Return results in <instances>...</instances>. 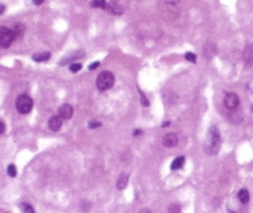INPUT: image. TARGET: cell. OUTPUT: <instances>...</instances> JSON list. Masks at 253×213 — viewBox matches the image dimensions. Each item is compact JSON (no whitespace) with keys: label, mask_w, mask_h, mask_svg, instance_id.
Returning <instances> with one entry per match:
<instances>
[{"label":"cell","mask_w":253,"mask_h":213,"mask_svg":"<svg viewBox=\"0 0 253 213\" xmlns=\"http://www.w3.org/2000/svg\"><path fill=\"white\" fill-rule=\"evenodd\" d=\"M219 148H220V134L217 130V127L213 126L208 131V140L207 144L204 145V149L207 154L215 155L219 151Z\"/></svg>","instance_id":"obj_1"},{"label":"cell","mask_w":253,"mask_h":213,"mask_svg":"<svg viewBox=\"0 0 253 213\" xmlns=\"http://www.w3.org/2000/svg\"><path fill=\"white\" fill-rule=\"evenodd\" d=\"M115 83V76L110 71H103L98 75L97 81H96V86L100 91H107L110 90Z\"/></svg>","instance_id":"obj_2"},{"label":"cell","mask_w":253,"mask_h":213,"mask_svg":"<svg viewBox=\"0 0 253 213\" xmlns=\"http://www.w3.org/2000/svg\"><path fill=\"white\" fill-rule=\"evenodd\" d=\"M15 107L17 110L22 113V115H27L33 109V100L30 98V96H28L25 94L19 95L17 98V102H15Z\"/></svg>","instance_id":"obj_3"},{"label":"cell","mask_w":253,"mask_h":213,"mask_svg":"<svg viewBox=\"0 0 253 213\" xmlns=\"http://www.w3.org/2000/svg\"><path fill=\"white\" fill-rule=\"evenodd\" d=\"M14 40L13 30H10L6 27H0V47L9 48Z\"/></svg>","instance_id":"obj_4"},{"label":"cell","mask_w":253,"mask_h":213,"mask_svg":"<svg viewBox=\"0 0 253 213\" xmlns=\"http://www.w3.org/2000/svg\"><path fill=\"white\" fill-rule=\"evenodd\" d=\"M238 105H239V97H238L237 94L229 92V94L226 95V97H224V106H226L227 109H229V110L237 109Z\"/></svg>","instance_id":"obj_5"},{"label":"cell","mask_w":253,"mask_h":213,"mask_svg":"<svg viewBox=\"0 0 253 213\" xmlns=\"http://www.w3.org/2000/svg\"><path fill=\"white\" fill-rule=\"evenodd\" d=\"M106 9L114 15H121L123 13V6L120 3V0H110Z\"/></svg>","instance_id":"obj_6"},{"label":"cell","mask_w":253,"mask_h":213,"mask_svg":"<svg viewBox=\"0 0 253 213\" xmlns=\"http://www.w3.org/2000/svg\"><path fill=\"white\" fill-rule=\"evenodd\" d=\"M58 116L62 119V120H69L72 116H73V109L71 105H62L59 107V111H58Z\"/></svg>","instance_id":"obj_7"},{"label":"cell","mask_w":253,"mask_h":213,"mask_svg":"<svg viewBox=\"0 0 253 213\" xmlns=\"http://www.w3.org/2000/svg\"><path fill=\"white\" fill-rule=\"evenodd\" d=\"M176 144H178V135L174 134V132L166 134L163 139V145L165 148H174Z\"/></svg>","instance_id":"obj_8"},{"label":"cell","mask_w":253,"mask_h":213,"mask_svg":"<svg viewBox=\"0 0 253 213\" xmlns=\"http://www.w3.org/2000/svg\"><path fill=\"white\" fill-rule=\"evenodd\" d=\"M228 120L230 122H233V124H241L243 121V112L241 110H238V109H233V110H230L229 112V115H228Z\"/></svg>","instance_id":"obj_9"},{"label":"cell","mask_w":253,"mask_h":213,"mask_svg":"<svg viewBox=\"0 0 253 213\" xmlns=\"http://www.w3.org/2000/svg\"><path fill=\"white\" fill-rule=\"evenodd\" d=\"M243 58H244V62L247 66H252L253 65V46L249 44L244 48L243 51Z\"/></svg>","instance_id":"obj_10"},{"label":"cell","mask_w":253,"mask_h":213,"mask_svg":"<svg viewBox=\"0 0 253 213\" xmlns=\"http://www.w3.org/2000/svg\"><path fill=\"white\" fill-rule=\"evenodd\" d=\"M49 129L53 130V131H58L61 127H62V119L58 116V115H55V116H52L51 119H49Z\"/></svg>","instance_id":"obj_11"},{"label":"cell","mask_w":253,"mask_h":213,"mask_svg":"<svg viewBox=\"0 0 253 213\" xmlns=\"http://www.w3.org/2000/svg\"><path fill=\"white\" fill-rule=\"evenodd\" d=\"M204 56H205V58L210 59V58H213V57L217 54V47L214 43H212V42H209V43H207L204 46Z\"/></svg>","instance_id":"obj_12"},{"label":"cell","mask_w":253,"mask_h":213,"mask_svg":"<svg viewBox=\"0 0 253 213\" xmlns=\"http://www.w3.org/2000/svg\"><path fill=\"white\" fill-rule=\"evenodd\" d=\"M33 61L34 62H45L51 58V53L49 52H40V53H36L33 54Z\"/></svg>","instance_id":"obj_13"},{"label":"cell","mask_w":253,"mask_h":213,"mask_svg":"<svg viewBox=\"0 0 253 213\" xmlns=\"http://www.w3.org/2000/svg\"><path fill=\"white\" fill-rule=\"evenodd\" d=\"M24 32H25V27L23 24H17L14 27L13 29V35H14V39H19L22 38L24 35Z\"/></svg>","instance_id":"obj_14"},{"label":"cell","mask_w":253,"mask_h":213,"mask_svg":"<svg viewBox=\"0 0 253 213\" xmlns=\"http://www.w3.org/2000/svg\"><path fill=\"white\" fill-rule=\"evenodd\" d=\"M185 164V158L184 157H178V158H175L171 163V170H178V169H181L183 167H184Z\"/></svg>","instance_id":"obj_15"},{"label":"cell","mask_w":253,"mask_h":213,"mask_svg":"<svg viewBox=\"0 0 253 213\" xmlns=\"http://www.w3.org/2000/svg\"><path fill=\"white\" fill-rule=\"evenodd\" d=\"M127 183H129V175L127 174H121L120 176H118V180H117V189H125L126 186H127Z\"/></svg>","instance_id":"obj_16"},{"label":"cell","mask_w":253,"mask_h":213,"mask_svg":"<svg viewBox=\"0 0 253 213\" xmlns=\"http://www.w3.org/2000/svg\"><path fill=\"white\" fill-rule=\"evenodd\" d=\"M238 199H239L242 203H248L249 202V193L247 189H241L238 192Z\"/></svg>","instance_id":"obj_17"},{"label":"cell","mask_w":253,"mask_h":213,"mask_svg":"<svg viewBox=\"0 0 253 213\" xmlns=\"http://www.w3.org/2000/svg\"><path fill=\"white\" fill-rule=\"evenodd\" d=\"M91 5H92L93 8H100V9H106L107 8L106 0H92V2H91Z\"/></svg>","instance_id":"obj_18"},{"label":"cell","mask_w":253,"mask_h":213,"mask_svg":"<svg viewBox=\"0 0 253 213\" xmlns=\"http://www.w3.org/2000/svg\"><path fill=\"white\" fill-rule=\"evenodd\" d=\"M20 209H22L23 213H36L29 203H22L20 204Z\"/></svg>","instance_id":"obj_19"},{"label":"cell","mask_w":253,"mask_h":213,"mask_svg":"<svg viewBox=\"0 0 253 213\" xmlns=\"http://www.w3.org/2000/svg\"><path fill=\"white\" fill-rule=\"evenodd\" d=\"M167 211H169V213H180L181 207H180V204H178V203H173V204L169 205Z\"/></svg>","instance_id":"obj_20"},{"label":"cell","mask_w":253,"mask_h":213,"mask_svg":"<svg viewBox=\"0 0 253 213\" xmlns=\"http://www.w3.org/2000/svg\"><path fill=\"white\" fill-rule=\"evenodd\" d=\"M139 94H140V96H141V105L144 106V107H147V106L150 105V102H149V100H147V97L145 96V94L141 91V90H139Z\"/></svg>","instance_id":"obj_21"},{"label":"cell","mask_w":253,"mask_h":213,"mask_svg":"<svg viewBox=\"0 0 253 213\" xmlns=\"http://www.w3.org/2000/svg\"><path fill=\"white\" fill-rule=\"evenodd\" d=\"M78 56H83V53L81 52V53H76L74 56H72V57H68V58H66V59H63L62 62H61V66H64L66 63H68V62H71V61H74L76 58H78Z\"/></svg>","instance_id":"obj_22"},{"label":"cell","mask_w":253,"mask_h":213,"mask_svg":"<svg viewBox=\"0 0 253 213\" xmlns=\"http://www.w3.org/2000/svg\"><path fill=\"white\" fill-rule=\"evenodd\" d=\"M6 172H8V174L11 176V178L17 176V168H15V165H14V164L8 165V169H6Z\"/></svg>","instance_id":"obj_23"},{"label":"cell","mask_w":253,"mask_h":213,"mask_svg":"<svg viewBox=\"0 0 253 213\" xmlns=\"http://www.w3.org/2000/svg\"><path fill=\"white\" fill-rule=\"evenodd\" d=\"M82 68V65L81 63H72L71 66H69V71H71L72 73H76V72H78V71Z\"/></svg>","instance_id":"obj_24"},{"label":"cell","mask_w":253,"mask_h":213,"mask_svg":"<svg viewBox=\"0 0 253 213\" xmlns=\"http://www.w3.org/2000/svg\"><path fill=\"white\" fill-rule=\"evenodd\" d=\"M185 59L189 61V62L195 63L196 62V56L194 53H192V52H188V53H185Z\"/></svg>","instance_id":"obj_25"},{"label":"cell","mask_w":253,"mask_h":213,"mask_svg":"<svg viewBox=\"0 0 253 213\" xmlns=\"http://www.w3.org/2000/svg\"><path fill=\"white\" fill-rule=\"evenodd\" d=\"M101 126V122H98V121H91L88 124V127L91 130H95V129H98V127Z\"/></svg>","instance_id":"obj_26"},{"label":"cell","mask_w":253,"mask_h":213,"mask_svg":"<svg viewBox=\"0 0 253 213\" xmlns=\"http://www.w3.org/2000/svg\"><path fill=\"white\" fill-rule=\"evenodd\" d=\"M97 67H100V62H93L92 65L88 66V69H89V71H93V69H96Z\"/></svg>","instance_id":"obj_27"},{"label":"cell","mask_w":253,"mask_h":213,"mask_svg":"<svg viewBox=\"0 0 253 213\" xmlns=\"http://www.w3.org/2000/svg\"><path fill=\"white\" fill-rule=\"evenodd\" d=\"M165 2L167 4H170V5H176V4H179L181 2V0H165Z\"/></svg>","instance_id":"obj_28"},{"label":"cell","mask_w":253,"mask_h":213,"mask_svg":"<svg viewBox=\"0 0 253 213\" xmlns=\"http://www.w3.org/2000/svg\"><path fill=\"white\" fill-rule=\"evenodd\" d=\"M4 131H5V124L0 120V135L2 134H4Z\"/></svg>","instance_id":"obj_29"},{"label":"cell","mask_w":253,"mask_h":213,"mask_svg":"<svg viewBox=\"0 0 253 213\" xmlns=\"http://www.w3.org/2000/svg\"><path fill=\"white\" fill-rule=\"evenodd\" d=\"M141 134H142V130L136 129L135 131H133V136H137V135H141Z\"/></svg>","instance_id":"obj_30"},{"label":"cell","mask_w":253,"mask_h":213,"mask_svg":"<svg viewBox=\"0 0 253 213\" xmlns=\"http://www.w3.org/2000/svg\"><path fill=\"white\" fill-rule=\"evenodd\" d=\"M43 2H44V0H33V4L34 5H40Z\"/></svg>","instance_id":"obj_31"},{"label":"cell","mask_w":253,"mask_h":213,"mask_svg":"<svg viewBox=\"0 0 253 213\" xmlns=\"http://www.w3.org/2000/svg\"><path fill=\"white\" fill-rule=\"evenodd\" d=\"M140 213H152V212L149 208H142L141 211H140Z\"/></svg>","instance_id":"obj_32"},{"label":"cell","mask_w":253,"mask_h":213,"mask_svg":"<svg viewBox=\"0 0 253 213\" xmlns=\"http://www.w3.org/2000/svg\"><path fill=\"white\" fill-rule=\"evenodd\" d=\"M4 11H5V6H4L3 4H0V15H2Z\"/></svg>","instance_id":"obj_33"},{"label":"cell","mask_w":253,"mask_h":213,"mask_svg":"<svg viewBox=\"0 0 253 213\" xmlns=\"http://www.w3.org/2000/svg\"><path fill=\"white\" fill-rule=\"evenodd\" d=\"M167 126H170V121H165L163 124V127H167Z\"/></svg>","instance_id":"obj_34"},{"label":"cell","mask_w":253,"mask_h":213,"mask_svg":"<svg viewBox=\"0 0 253 213\" xmlns=\"http://www.w3.org/2000/svg\"><path fill=\"white\" fill-rule=\"evenodd\" d=\"M252 112H253V106H252Z\"/></svg>","instance_id":"obj_35"}]
</instances>
